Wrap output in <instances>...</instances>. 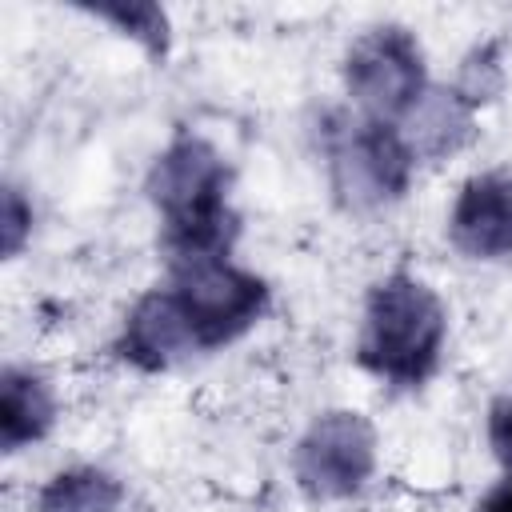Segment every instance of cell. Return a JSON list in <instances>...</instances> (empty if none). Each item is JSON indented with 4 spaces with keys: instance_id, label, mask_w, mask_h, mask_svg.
<instances>
[{
    "instance_id": "cell-13",
    "label": "cell",
    "mask_w": 512,
    "mask_h": 512,
    "mask_svg": "<svg viewBox=\"0 0 512 512\" xmlns=\"http://www.w3.org/2000/svg\"><path fill=\"white\" fill-rule=\"evenodd\" d=\"M504 84V72H500V56H496V44H484L476 48L464 64H460V76L452 84V92L476 112L480 104H488Z\"/></svg>"
},
{
    "instance_id": "cell-3",
    "label": "cell",
    "mask_w": 512,
    "mask_h": 512,
    "mask_svg": "<svg viewBox=\"0 0 512 512\" xmlns=\"http://www.w3.org/2000/svg\"><path fill=\"white\" fill-rule=\"evenodd\" d=\"M324 152H328L332 192L352 212L384 208L400 200L412 184L416 152L408 148L404 132L388 120L336 116L332 128L324 132Z\"/></svg>"
},
{
    "instance_id": "cell-8",
    "label": "cell",
    "mask_w": 512,
    "mask_h": 512,
    "mask_svg": "<svg viewBox=\"0 0 512 512\" xmlns=\"http://www.w3.org/2000/svg\"><path fill=\"white\" fill-rule=\"evenodd\" d=\"M116 352L128 364H136L140 372H164L176 360L200 352L196 332H192V324H188L172 288H152L132 304L128 320L120 328Z\"/></svg>"
},
{
    "instance_id": "cell-16",
    "label": "cell",
    "mask_w": 512,
    "mask_h": 512,
    "mask_svg": "<svg viewBox=\"0 0 512 512\" xmlns=\"http://www.w3.org/2000/svg\"><path fill=\"white\" fill-rule=\"evenodd\" d=\"M476 512H512V472H508V476H504V480H500V484L480 500V508H476Z\"/></svg>"
},
{
    "instance_id": "cell-1",
    "label": "cell",
    "mask_w": 512,
    "mask_h": 512,
    "mask_svg": "<svg viewBox=\"0 0 512 512\" xmlns=\"http://www.w3.org/2000/svg\"><path fill=\"white\" fill-rule=\"evenodd\" d=\"M228 164L200 136H176L148 172V200L164 224L172 264L228 256L236 216L228 204Z\"/></svg>"
},
{
    "instance_id": "cell-6",
    "label": "cell",
    "mask_w": 512,
    "mask_h": 512,
    "mask_svg": "<svg viewBox=\"0 0 512 512\" xmlns=\"http://www.w3.org/2000/svg\"><path fill=\"white\" fill-rule=\"evenodd\" d=\"M376 468V428L348 408L320 412L292 452L296 484L312 500H348L356 496Z\"/></svg>"
},
{
    "instance_id": "cell-12",
    "label": "cell",
    "mask_w": 512,
    "mask_h": 512,
    "mask_svg": "<svg viewBox=\"0 0 512 512\" xmlns=\"http://www.w3.org/2000/svg\"><path fill=\"white\" fill-rule=\"evenodd\" d=\"M96 20L116 24L124 36H132L136 44H144L152 56L168 52V12L152 0H116V4H92L88 8Z\"/></svg>"
},
{
    "instance_id": "cell-5",
    "label": "cell",
    "mask_w": 512,
    "mask_h": 512,
    "mask_svg": "<svg viewBox=\"0 0 512 512\" xmlns=\"http://www.w3.org/2000/svg\"><path fill=\"white\" fill-rule=\"evenodd\" d=\"M344 84L364 116L388 124L404 120L428 96L424 52L416 36L400 24L368 28L364 36L352 40L344 56Z\"/></svg>"
},
{
    "instance_id": "cell-11",
    "label": "cell",
    "mask_w": 512,
    "mask_h": 512,
    "mask_svg": "<svg viewBox=\"0 0 512 512\" xmlns=\"http://www.w3.org/2000/svg\"><path fill=\"white\" fill-rule=\"evenodd\" d=\"M408 148L416 156H444L456 152L472 136V108L448 88V92H428L408 116Z\"/></svg>"
},
{
    "instance_id": "cell-4",
    "label": "cell",
    "mask_w": 512,
    "mask_h": 512,
    "mask_svg": "<svg viewBox=\"0 0 512 512\" xmlns=\"http://www.w3.org/2000/svg\"><path fill=\"white\" fill-rule=\"evenodd\" d=\"M168 288L176 292V300L196 332L200 352L240 340L268 312V284L260 276L236 268L228 256L176 264Z\"/></svg>"
},
{
    "instance_id": "cell-7",
    "label": "cell",
    "mask_w": 512,
    "mask_h": 512,
    "mask_svg": "<svg viewBox=\"0 0 512 512\" xmlns=\"http://www.w3.org/2000/svg\"><path fill=\"white\" fill-rule=\"evenodd\" d=\"M448 240L472 260L512 256V176L476 172L460 184L448 212Z\"/></svg>"
},
{
    "instance_id": "cell-14",
    "label": "cell",
    "mask_w": 512,
    "mask_h": 512,
    "mask_svg": "<svg viewBox=\"0 0 512 512\" xmlns=\"http://www.w3.org/2000/svg\"><path fill=\"white\" fill-rule=\"evenodd\" d=\"M0 240H4V256L16 260L24 252V244L32 240V204L28 196L8 184L4 188V212H0Z\"/></svg>"
},
{
    "instance_id": "cell-9",
    "label": "cell",
    "mask_w": 512,
    "mask_h": 512,
    "mask_svg": "<svg viewBox=\"0 0 512 512\" xmlns=\"http://www.w3.org/2000/svg\"><path fill=\"white\" fill-rule=\"evenodd\" d=\"M52 424H56L52 384L32 368L8 364L0 376V448L16 456L20 448L44 440Z\"/></svg>"
},
{
    "instance_id": "cell-2",
    "label": "cell",
    "mask_w": 512,
    "mask_h": 512,
    "mask_svg": "<svg viewBox=\"0 0 512 512\" xmlns=\"http://www.w3.org/2000/svg\"><path fill=\"white\" fill-rule=\"evenodd\" d=\"M444 336L448 308L436 288L412 272H388L368 288L356 356L376 380L392 388H420L440 364Z\"/></svg>"
},
{
    "instance_id": "cell-10",
    "label": "cell",
    "mask_w": 512,
    "mask_h": 512,
    "mask_svg": "<svg viewBox=\"0 0 512 512\" xmlns=\"http://www.w3.org/2000/svg\"><path fill=\"white\" fill-rule=\"evenodd\" d=\"M120 504H124V484L96 464L52 472L32 500L36 512H120Z\"/></svg>"
},
{
    "instance_id": "cell-15",
    "label": "cell",
    "mask_w": 512,
    "mask_h": 512,
    "mask_svg": "<svg viewBox=\"0 0 512 512\" xmlns=\"http://www.w3.org/2000/svg\"><path fill=\"white\" fill-rule=\"evenodd\" d=\"M488 444L504 472H512V396L492 400L488 408Z\"/></svg>"
}]
</instances>
